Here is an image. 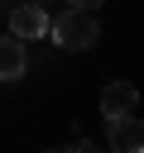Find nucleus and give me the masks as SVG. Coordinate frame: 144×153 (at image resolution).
Segmentation results:
<instances>
[{"label": "nucleus", "instance_id": "obj_7", "mask_svg": "<svg viewBox=\"0 0 144 153\" xmlns=\"http://www.w3.org/2000/svg\"><path fill=\"white\" fill-rule=\"evenodd\" d=\"M24 5H38V10H48V5H62V0H24Z\"/></svg>", "mask_w": 144, "mask_h": 153}, {"label": "nucleus", "instance_id": "obj_4", "mask_svg": "<svg viewBox=\"0 0 144 153\" xmlns=\"http://www.w3.org/2000/svg\"><path fill=\"white\" fill-rule=\"evenodd\" d=\"M24 67H29V57H24V38H19V33H5V38H0V81L24 76Z\"/></svg>", "mask_w": 144, "mask_h": 153}, {"label": "nucleus", "instance_id": "obj_8", "mask_svg": "<svg viewBox=\"0 0 144 153\" xmlns=\"http://www.w3.org/2000/svg\"><path fill=\"white\" fill-rule=\"evenodd\" d=\"M0 10H10V0H0Z\"/></svg>", "mask_w": 144, "mask_h": 153}, {"label": "nucleus", "instance_id": "obj_6", "mask_svg": "<svg viewBox=\"0 0 144 153\" xmlns=\"http://www.w3.org/2000/svg\"><path fill=\"white\" fill-rule=\"evenodd\" d=\"M62 5H82V10H96L101 0H62Z\"/></svg>", "mask_w": 144, "mask_h": 153}, {"label": "nucleus", "instance_id": "obj_2", "mask_svg": "<svg viewBox=\"0 0 144 153\" xmlns=\"http://www.w3.org/2000/svg\"><path fill=\"white\" fill-rule=\"evenodd\" d=\"M10 33H19V38H43L48 33V10H38V5H10Z\"/></svg>", "mask_w": 144, "mask_h": 153}, {"label": "nucleus", "instance_id": "obj_1", "mask_svg": "<svg viewBox=\"0 0 144 153\" xmlns=\"http://www.w3.org/2000/svg\"><path fill=\"white\" fill-rule=\"evenodd\" d=\"M48 33L58 38V48H91L101 38V24H96V10L67 5L58 19H48Z\"/></svg>", "mask_w": 144, "mask_h": 153}, {"label": "nucleus", "instance_id": "obj_3", "mask_svg": "<svg viewBox=\"0 0 144 153\" xmlns=\"http://www.w3.org/2000/svg\"><path fill=\"white\" fill-rule=\"evenodd\" d=\"M106 120H110V148H120V153L144 148V124L134 120V110H125V115H106Z\"/></svg>", "mask_w": 144, "mask_h": 153}, {"label": "nucleus", "instance_id": "obj_5", "mask_svg": "<svg viewBox=\"0 0 144 153\" xmlns=\"http://www.w3.org/2000/svg\"><path fill=\"white\" fill-rule=\"evenodd\" d=\"M134 105H139L134 81H110V86L101 91V110H106V115H125V110H134Z\"/></svg>", "mask_w": 144, "mask_h": 153}]
</instances>
